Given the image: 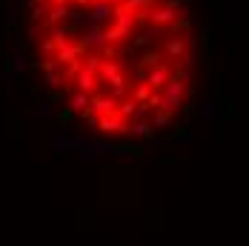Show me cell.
<instances>
[{"mask_svg":"<svg viewBox=\"0 0 249 246\" xmlns=\"http://www.w3.org/2000/svg\"><path fill=\"white\" fill-rule=\"evenodd\" d=\"M126 72V63H115V60H103V69H100V83H112L115 77H121Z\"/></svg>","mask_w":249,"mask_h":246,"instance_id":"8fae6325","label":"cell"},{"mask_svg":"<svg viewBox=\"0 0 249 246\" xmlns=\"http://www.w3.org/2000/svg\"><path fill=\"white\" fill-rule=\"evenodd\" d=\"M195 54H198V43H195L192 35H186V60H183V63L192 66V63H195Z\"/></svg>","mask_w":249,"mask_h":246,"instance_id":"d4e9b609","label":"cell"},{"mask_svg":"<svg viewBox=\"0 0 249 246\" xmlns=\"http://www.w3.org/2000/svg\"><path fill=\"white\" fill-rule=\"evenodd\" d=\"M100 57H103V60H118V57H121V49H118V46H106V49L100 52Z\"/></svg>","mask_w":249,"mask_h":246,"instance_id":"1f68e13d","label":"cell"},{"mask_svg":"<svg viewBox=\"0 0 249 246\" xmlns=\"http://www.w3.org/2000/svg\"><path fill=\"white\" fill-rule=\"evenodd\" d=\"M72 32H75V26L69 23H57V26H49V37L52 40H54V46H57V49H63V46H69V37H66V35H72Z\"/></svg>","mask_w":249,"mask_h":246,"instance_id":"30bf717a","label":"cell"},{"mask_svg":"<svg viewBox=\"0 0 249 246\" xmlns=\"http://www.w3.org/2000/svg\"><path fill=\"white\" fill-rule=\"evenodd\" d=\"M83 69L92 74H100V69H103V57L100 54H89L86 60H83Z\"/></svg>","mask_w":249,"mask_h":246,"instance_id":"cb8c5ba5","label":"cell"},{"mask_svg":"<svg viewBox=\"0 0 249 246\" xmlns=\"http://www.w3.org/2000/svg\"><path fill=\"white\" fill-rule=\"evenodd\" d=\"M152 92H155V89H152L149 83H135V92H132V98L138 100V103H146V100L152 98Z\"/></svg>","mask_w":249,"mask_h":246,"instance_id":"603a6c76","label":"cell"},{"mask_svg":"<svg viewBox=\"0 0 249 246\" xmlns=\"http://www.w3.org/2000/svg\"><path fill=\"white\" fill-rule=\"evenodd\" d=\"M235 112H238V109H235V98H224V103H221V115H226V118L232 121Z\"/></svg>","mask_w":249,"mask_h":246,"instance_id":"83f0119b","label":"cell"},{"mask_svg":"<svg viewBox=\"0 0 249 246\" xmlns=\"http://www.w3.org/2000/svg\"><path fill=\"white\" fill-rule=\"evenodd\" d=\"M172 72H175L172 66H166V63H163V66L152 69V72H149V80H146V83H149L155 92H163V89L169 86V80H172Z\"/></svg>","mask_w":249,"mask_h":246,"instance_id":"8992f818","label":"cell"},{"mask_svg":"<svg viewBox=\"0 0 249 246\" xmlns=\"http://www.w3.org/2000/svg\"><path fill=\"white\" fill-rule=\"evenodd\" d=\"M52 115V100L40 103V109H35V118H49Z\"/></svg>","mask_w":249,"mask_h":246,"instance_id":"d6a6232c","label":"cell"},{"mask_svg":"<svg viewBox=\"0 0 249 246\" xmlns=\"http://www.w3.org/2000/svg\"><path fill=\"white\" fill-rule=\"evenodd\" d=\"M43 83H46L49 89H54V92H57L60 86H66V77H63V74H46V80H43Z\"/></svg>","mask_w":249,"mask_h":246,"instance_id":"4316f807","label":"cell"},{"mask_svg":"<svg viewBox=\"0 0 249 246\" xmlns=\"http://www.w3.org/2000/svg\"><path fill=\"white\" fill-rule=\"evenodd\" d=\"M169 123H172V112H163V109L155 112V121H152L155 129H163V126H169Z\"/></svg>","mask_w":249,"mask_h":246,"instance_id":"484cf974","label":"cell"},{"mask_svg":"<svg viewBox=\"0 0 249 246\" xmlns=\"http://www.w3.org/2000/svg\"><path fill=\"white\" fill-rule=\"evenodd\" d=\"M54 60L66 69L69 63H75V60H83L80 57V49H77V43H69V46H63V49H57V54H54Z\"/></svg>","mask_w":249,"mask_h":246,"instance_id":"4fadbf2b","label":"cell"},{"mask_svg":"<svg viewBox=\"0 0 249 246\" xmlns=\"http://www.w3.org/2000/svg\"><path fill=\"white\" fill-rule=\"evenodd\" d=\"M163 57L175 60V66L180 60H186V35H172L166 43H163Z\"/></svg>","mask_w":249,"mask_h":246,"instance_id":"7a4b0ae2","label":"cell"},{"mask_svg":"<svg viewBox=\"0 0 249 246\" xmlns=\"http://www.w3.org/2000/svg\"><path fill=\"white\" fill-rule=\"evenodd\" d=\"M189 92H192V72L189 69H183V63H178L172 72V80H169V86L163 89V112H178V109H183V103L189 98Z\"/></svg>","mask_w":249,"mask_h":246,"instance_id":"6da1fadb","label":"cell"},{"mask_svg":"<svg viewBox=\"0 0 249 246\" xmlns=\"http://www.w3.org/2000/svg\"><path fill=\"white\" fill-rule=\"evenodd\" d=\"M163 52H158V49H149V52H143V57L138 60V66H143V69H158V66H163Z\"/></svg>","mask_w":249,"mask_h":246,"instance_id":"2e32d148","label":"cell"},{"mask_svg":"<svg viewBox=\"0 0 249 246\" xmlns=\"http://www.w3.org/2000/svg\"><path fill=\"white\" fill-rule=\"evenodd\" d=\"M212 35H215V26H203V32H200V49H203V69L206 72H212V52H209Z\"/></svg>","mask_w":249,"mask_h":246,"instance_id":"9c48e42d","label":"cell"},{"mask_svg":"<svg viewBox=\"0 0 249 246\" xmlns=\"http://www.w3.org/2000/svg\"><path fill=\"white\" fill-rule=\"evenodd\" d=\"M138 109H141V103H138V100L129 95L126 100H121V106H118V115H121L124 121H129V118L135 121V118H138Z\"/></svg>","mask_w":249,"mask_h":246,"instance_id":"9a60e30c","label":"cell"},{"mask_svg":"<svg viewBox=\"0 0 249 246\" xmlns=\"http://www.w3.org/2000/svg\"><path fill=\"white\" fill-rule=\"evenodd\" d=\"M83 40H86V46H92V49H106V29H100V26H92L86 35H83Z\"/></svg>","mask_w":249,"mask_h":246,"instance_id":"5bb4252c","label":"cell"},{"mask_svg":"<svg viewBox=\"0 0 249 246\" xmlns=\"http://www.w3.org/2000/svg\"><path fill=\"white\" fill-rule=\"evenodd\" d=\"M124 6L129 12H141V9H158L160 0H124Z\"/></svg>","mask_w":249,"mask_h":246,"instance_id":"7402d4cb","label":"cell"},{"mask_svg":"<svg viewBox=\"0 0 249 246\" xmlns=\"http://www.w3.org/2000/svg\"><path fill=\"white\" fill-rule=\"evenodd\" d=\"M98 132H103V135H132V126L115 112V115H109V118H100Z\"/></svg>","mask_w":249,"mask_h":246,"instance_id":"277c9868","label":"cell"},{"mask_svg":"<svg viewBox=\"0 0 249 246\" xmlns=\"http://www.w3.org/2000/svg\"><path fill=\"white\" fill-rule=\"evenodd\" d=\"M175 20H180V18H178V12L169 9V6H158V9H152V15H149V23L160 26V29H169Z\"/></svg>","mask_w":249,"mask_h":246,"instance_id":"52a82bcc","label":"cell"},{"mask_svg":"<svg viewBox=\"0 0 249 246\" xmlns=\"http://www.w3.org/2000/svg\"><path fill=\"white\" fill-rule=\"evenodd\" d=\"M89 103H92V98H89V95H83V92H75V95L69 98V109H72L75 115H80L83 109H89Z\"/></svg>","mask_w":249,"mask_h":246,"instance_id":"ffe728a7","label":"cell"},{"mask_svg":"<svg viewBox=\"0 0 249 246\" xmlns=\"http://www.w3.org/2000/svg\"><path fill=\"white\" fill-rule=\"evenodd\" d=\"M40 32H43V26H40V23H32V26H29L26 40H37V37H40Z\"/></svg>","mask_w":249,"mask_h":246,"instance_id":"836d02e7","label":"cell"},{"mask_svg":"<svg viewBox=\"0 0 249 246\" xmlns=\"http://www.w3.org/2000/svg\"><path fill=\"white\" fill-rule=\"evenodd\" d=\"M75 86H77V92H83V95H89V98H92V95H98V92H100V77L83 69V72L75 77Z\"/></svg>","mask_w":249,"mask_h":246,"instance_id":"5b68a950","label":"cell"},{"mask_svg":"<svg viewBox=\"0 0 249 246\" xmlns=\"http://www.w3.org/2000/svg\"><path fill=\"white\" fill-rule=\"evenodd\" d=\"M52 146H54V149H75L77 143H75V141H69V138H63V135H54Z\"/></svg>","mask_w":249,"mask_h":246,"instance_id":"f1b7e54d","label":"cell"},{"mask_svg":"<svg viewBox=\"0 0 249 246\" xmlns=\"http://www.w3.org/2000/svg\"><path fill=\"white\" fill-rule=\"evenodd\" d=\"M135 80H138V83H146V80H149V69H143V66H135Z\"/></svg>","mask_w":249,"mask_h":246,"instance_id":"e575fe53","label":"cell"},{"mask_svg":"<svg viewBox=\"0 0 249 246\" xmlns=\"http://www.w3.org/2000/svg\"><path fill=\"white\" fill-rule=\"evenodd\" d=\"M92 112L98 115V118H109V115H115L118 112V106H121V100H115L112 95H103V92H98V95H92Z\"/></svg>","mask_w":249,"mask_h":246,"instance_id":"3957f363","label":"cell"},{"mask_svg":"<svg viewBox=\"0 0 249 246\" xmlns=\"http://www.w3.org/2000/svg\"><path fill=\"white\" fill-rule=\"evenodd\" d=\"M163 106V92H152V98L146 100V109H160Z\"/></svg>","mask_w":249,"mask_h":246,"instance_id":"4dcf8cb0","label":"cell"},{"mask_svg":"<svg viewBox=\"0 0 249 246\" xmlns=\"http://www.w3.org/2000/svg\"><path fill=\"white\" fill-rule=\"evenodd\" d=\"M72 118H75V112H72V109H69V106H66V109H63V112H60V115H57V121L63 123V126H66V123H72Z\"/></svg>","mask_w":249,"mask_h":246,"instance_id":"d590c367","label":"cell"},{"mask_svg":"<svg viewBox=\"0 0 249 246\" xmlns=\"http://www.w3.org/2000/svg\"><path fill=\"white\" fill-rule=\"evenodd\" d=\"M160 163H163V166H178V163H180V158H175V155H166V158H160Z\"/></svg>","mask_w":249,"mask_h":246,"instance_id":"8d00e7d4","label":"cell"},{"mask_svg":"<svg viewBox=\"0 0 249 246\" xmlns=\"http://www.w3.org/2000/svg\"><path fill=\"white\" fill-rule=\"evenodd\" d=\"M40 54H57V46H54L52 37H43L40 40Z\"/></svg>","mask_w":249,"mask_h":246,"instance_id":"f546056e","label":"cell"},{"mask_svg":"<svg viewBox=\"0 0 249 246\" xmlns=\"http://www.w3.org/2000/svg\"><path fill=\"white\" fill-rule=\"evenodd\" d=\"M32 66H35V69H40L43 74H63V66H60L54 57H49V60H35Z\"/></svg>","mask_w":249,"mask_h":246,"instance_id":"d6986e66","label":"cell"},{"mask_svg":"<svg viewBox=\"0 0 249 246\" xmlns=\"http://www.w3.org/2000/svg\"><path fill=\"white\" fill-rule=\"evenodd\" d=\"M109 18H115V6L112 3H95L89 9V15H86V20L92 26H100L103 20H109Z\"/></svg>","mask_w":249,"mask_h":246,"instance_id":"ba28073f","label":"cell"},{"mask_svg":"<svg viewBox=\"0 0 249 246\" xmlns=\"http://www.w3.org/2000/svg\"><path fill=\"white\" fill-rule=\"evenodd\" d=\"M163 141H166V143H186V141H189V123H180V126H178L175 132H169Z\"/></svg>","mask_w":249,"mask_h":246,"instance_id":"44dd1931","label":"cell"},{"mask_svg":"<svg viewBox=\"0 0 249 246\" xmlns=\"http://www.w3.org/2000/svg\"><path fill=\"white\" fill-rule=\"evenodd\" d=\"M160 32H163L160 26H149V29H146V32H143L141 37H135V40H132V46H129V52H135L138 46H149V43L155 40V37H158V35H160Z\"/></svg>","mask_w":249,"mask_h":246,"instance_id":"e0dca14e","label":"cell"},{"mask_svg":"<svg viewBox=\"0 0 249 246\" xmlns=\"http://www.w3.org/2000/svg\"><path fill=\"white\" fill-rule=\"evenodd\" d=\"M218 95H221V92L215 89V92H212V95H209V98H206V100H203V103L198 106V112L203 115V118H206V121H212V118H218V115H221V106H218Z\"/></svg>","mask_w":249,"mask_h":246,"instance_id":"7c38bea8","label":"cell"},{"mask_svg":"<svg viewBox=\"0 0 249 246\" xmlns=\"http://www.w3.org/2000/svg\"><path fill=\"white\" fill-rule=\"evenodd\" d=\"M132 135L141 138V141H146V143H152V141H155V126H152V123L138 121V123H132Z\"/></svg>","mask_w":249,"mask_h":246,"instance_id":"ac0fdd59","label":"cell"}]
</instances>
